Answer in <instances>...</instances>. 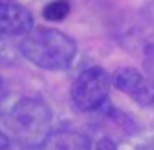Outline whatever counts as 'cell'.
<instances>
[{"label": "cell", "mask_w": 154, "mask_h": 150, "mask_svg": "<svg viewBox=\"0 0 154 150\" xmlns=\"http://www.w3.org/2000/svg\"><path fill=\"white\" fill-rule=\"evenodd\" d=\"M33 29V14L22 4L0 2V35H26Z\"/></svg>", "instance_id": "obj_5"}, {"label": "cell", "mask_w": 154, "mask_h": 150, "mask_svg": "<svg viewBox=\"0 0 154 150\" xmlns=\"http://www.w3.org/2000/svg\"><path fill=\"white\" fill-rule=\"evenodd\" d=\"M8 148H10V139L0 131V150H8Z\"/></svg>", "instance_id": "obj_9"}, {"label": "cell", "mask_w": 154, "mask_h": 150, "mask_svg": "<svg viewBox=\"0 0 154 150\" xmlns=\"http://www.w3.org/2000/svg\"><path fill=\"white\" fill-rule=\"evenodd\" d=\"M111 76L102 66H90L76 76L72 84V101L80 111H94L107 99Z\"/></svg>", "instance_id": "obj_3"}, {"label": "cell", "mask_w": 154, "mask_h": 150, "mask_svg": "<svg viewBox=\"0 0 154 150\" xmlns=\"http://www.w3.org/2000/svg\"><path fill=\"white\" fill-rule=\"evenodd\" d=\"M6 123L20 142L26 146H43L51 131V109L45 101L35 98H22L12 105Z\"/></svg>", "instance_id": "obj_2"}, {"label": "cell", "mask_w": 154, "mask_h": 150, "mask_svg": "<svg viewBox=\"0 0 154 150\" xmlns=\"http://www.w3.org/2000/svg\"><path fill=\"white\" fill-rule=\"evenodd\" d=\"M0 86H2V78H0Z\"/></svg>", "instance_id": "obj_10"}, {"label": "cell", "mask_w": 154, "mask_h": 150, "mask_svg": "<svg viewBox=\"0 0 154 150\" xmlns=\"http://www.w3.org/2000/svg\"><path fill=\"white\" fill-rule=\"evenodd\" d=\"M113 86L117 90L129 94L135 101L144 105L154 103V82L148 80L146 76H143L137 68H119V70L113 74Z\"/></svg>", "instance_id": "obj_4"}, {"label": "cell", "mask_w": 154, "mask_h": 150, "mask_svg": "<svg viewBox=\"0 0 154 150\" xmlns=\"http://www.w3.org/2000/svg\"><path fill=\"white\" fill-rule=\"evenodd\" d=\"M96 150H117V144L111 139H102L96 142Z\"/></svg>", "instance_id": "obj_8"}, {"label": "cell", "mask_w": 154, "mask_h": 150, "mask_svg": "<svg viewBox=\"0 0 154 150\" xmlns=\"http://www.w3.org/2000/svg\"><path fill=\"white\" fill-rule=\"evenodd\" d=\"M51 144H53V150H90L92 148L90 139L78 131L59 133Z\"/></svg>", "instance_id": "obj_6"}, {"label": "cell", "mask_w": 154, "mask_h": 150, "mask_svg": "<svg viewBox=\"0 0 154 150\" xmlns=\"http://www.w3.org/2000/svg\"><path fill=\"white\" fill-rule=\"evenodd\" d=\"M70 12V2L68 0H53L43 8V18L49 22H60Z\"/></svg>", "instance_id": "obj_7"}, {"label": "cell", "mask_w": 154, "mask_h": 150, "mask_svg": "<svg viewBox=\"0 0 154 150\" xmlns=\"http://www.w3.org/2000/svg\"><path fill=\"white\" fill-rule=\"evenodd\" d=\"M20 51L29 63L45 70H63L74 60L76 43L63 31L33 27L22 39Z\"/></svg>", "instance_id": "obj_1"}]
</instances>
